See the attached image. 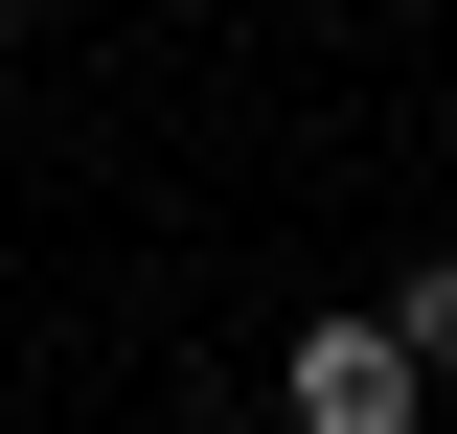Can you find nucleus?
I'll list each match as a JSON object with an SVG mask.
<instances>
[{"mask_svg":"<svg viewBox=\"0 0 457 434\" xmlns=\"http://www.w3.org/2000/svg\"><path fill=\"white\" fill-rule=\"evenodd\" d=\"M275 388H297V434H411V343H389V321H320Z\"/></svg>","mask_w":457,"mask_h":434,"instance_id":"f257e3e1","label":"nucleus"},{"mask_svg":"<svg viewBox=\"0 0 457 434\" xmlns=\"http://www.w3.org/2000/svg\"><path fill=\"white\" fill-rule=\"evenodd\" d=\"M389 343H411V366H457V252H411V321H389Z\"/></svg>","mask_w":457,"mask_h":434,"instance_id":"f03ea898","label":"nucleus"}]
</instances>
